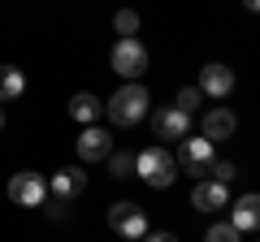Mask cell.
Here are the masks:
<instances>
[{"instance_id": "obj_1", "label": "cell", "mask_w": 260, "mask_h": 242, "mask_svg": "<svg viewBox=\"0 0 260 242\" xmlns=\"http://www.w3.org/2000/svg\"><path fill=\"white\" fill-rule=\"evenodd\" d=\"M148 104H152L148 87L143 83H126V87H117V95H113L109 104H104V112H109L113 126H139V121L148 117Z\"/></svg>"}, {"instance_id": "obj_12", "label": "cell", "mask_w": 260, "mask_h": 242, "mask_svg": "<svg viewBox=\"0 0 260 242\" xmlns=\"http://www.w3.org/2000/svg\"><path fill=\"white\" fill-rule=\"evenodd\" d=\"M234 130H239V117H234L230 108H208L204 112V139L213 143H225V139H234Z\"/></svg>"}, {"instance_id": "obj_13", "label": "cell", "mask_w": 260, "mask_h": 242, "mask_svg": "<svg viewBox=\"0 0 260 242\" xmlns=\"http://www.w3.org/2000/svg\"><path fill=\"white\" fill-rule=\"evenodd\" d=\"M230 225L239 233H251L260 225V195H243L239 204H234V212H230Z\"/></svg>"}, {"instance_id": "obj_9", "label": "cell", "mask_w": 260, "mask_h": 242, "mask_svg": "<svg viewBox=\"0 0 260 242\" xmlns=\"http://www.w3.org/2000/svg\"><path fill=\"white\" fill-rule=\"evenodd\" d=\"M152 130H156V139H165V143H182L186 130H191V117H182L178 108H156L152 112Z\"/></svg>"}, {"instance_id": "obj_2", "label": "cell", "mask_w": 260, "mask_h": 242, "mask_svg": "<svg viewBox=\"0 0 260 242\" xmlns=\"http://www.w3.org/2000/svg\"><path fill=\"white\" fill-rule=\"evenodd\" d=\"M135 173H139L152 190H169L174 177H178V165H174V156H169L165 147H143L139 156H135Z\"/></svg>"}, {"instance_id": "obj_20", "label": "cell", "mask_w": 260, "mask_h": 242, "mask_svg": "<svg viewBox=\"0 0 260 242\" xmlns=\"http://www.w3.org/2000/svg\"><path fill=\"white\" fill-rule=\"evenodd\" d=\"M208 173H213V182H217V186H230L234 177H239V169H234L230 160H213V165H208Z\"/></svg>"}, {"instance_id": "obj_4", "label": "cell", "mask_w": 260, "mask_h": 242, "mask_svg": "<svg viewBox=\"0 0 260 242\" xmlns=\"http://www.w3.org/2000/svg\"><path fill=\"white\" fill-rule=\"evenodd\" d=\"M9 199L18 208H44V199H48V182L39 173H30V169H22V173H13L9 177Z\"/></svg>"}, {"instance_id": "obj_22", "label": "cell", "mask_w": 260, "mask_h": 242, "mask_svg": "<svg viewBox=\"0 0 260 242\" xmlns=\"http://www.w3.org/2000/svg\"><path fill=\"white\" fill-rule=\"evenodd\" d=\"M48 216H52V221H61V216H65V204H61V199H56V204H48Z\"/></svg>"}, {"instance_id": "obj_19", "label": "cell", "mask_w": 260, "mask_h": 242, "mask_svg": "<svg viewBox=\"0 0 260 242\" xmlns=\"http://www.w3.org/2000/svg\"><path fill=\"white\" fill-rule=\"evenodd\" d=\"M243 233L234 229L230 221H217V225H208V233H204V242H239Z\"/></svg>"}, {"instance_id": "obj_16", "label": "cell", "mask_w": 260, "mask_h": 242, "mask_svg": "<svg viewBox=\"0 0 260 242\" xmlns=\"http://www.w3.org/2000/svg\"><path fill=\"white\" fill-rule=\"evenodd\" d=\"M200 100H204V95H200V87H182V91H178V100H174V108L182 112V117H195V112H200Z\"/></svg>"}, {"instance_id": "obj_24", "label": "cell", "mask_w": 260, "mask_h": 242, "mask_svg": "<svg viewBox=\"0 0 260 242\" xmlns=\"http://www.w3.org/2000/svg\"><path fill=\"white\" fill-rule=\"evenodd\" d=\"M0 126H5V108H0Z\"/></svg>"}, {"instance_id": "obj_7", "label": "cell", "mask_w": 260, "mask_h": 242, "mask_svg": "<svg viewBox=\"0 0 260 242\" xmlns=\"http://www.w3.org/2000/svg\"><path fill=\"white\" fill-rule=\"evenodd\" d=\"M48 190H52L61 204H70V199H78L87 190V173L78 165H65V169H56V173L48 177Z\"/></svg>"}, {"instance_id": "obj_18", "label": "cell", "mask_w": 260, "mask_h": 242, "mask_svg": "<svg viewBox=\"0 0 260 242\" xmlns=\"http://www.w3.org/2000/svg\"><path fill=\"white\" fill-rule=\"evenodd\" d=\"M109 173L113 177H130L135 173V156H130V151H109Z\"/></svg>"}, {"instance_id": "obj_3", "label": "cell", "mask_w": 260, "mask_h": 242, "mask_svg": "<svg viewBox=\"0 0 260 242\" xmlns=\"http://www.w3.org/2000/svg\"><path fill=\"white\" fill-rule=\"evenodd\" d=\"M109 61H113V74H121L126 83H139L143 69H148V48H143L139 39H117L113 52H109Z\"/></svg>"}, {"instance_id": "obj_17", "label": "cell", "mask_w": 260, "mask_h": 242, "mask_svg": "<svg viewBox=\"0 0 260 242\" xmlns=\"http://www.w3.org/2000/svg\"><path fill=\"white\" fill-rule=\"evenodd\" d=\"M113 26H117V35H121V39H135V30H139V13H135V9H117Z\"/></svg>"}, {"instance_id": "obj_10", "label": "cell", "mask_w": 260, "mask_h": 242, "mask_svg": "<svg viewBox=\"0 0 260 242\" xmlns=\"http://www.w3.org/2000/svg\"><path fill=\"white\" fill-rule=\"evenodd\" d=\"M109 151H113V134L109 130H100V126H87L83 134H78V160H109Z\"/></svg>"}, {"instance_id": "obj_11", "label": "cell", "mask_w": 260, "mask_h": 242, "mask_svg": "<svg viewBox=\"0 0 260 242\" xmlns=\"http://www.w3.org/2000/svg\"><path fill=\"white\" fill-rule=\"evenodd\" d=\"M230 204V190L217 186L213 177H195V190H191V208H200V212H217V208Z\"/></svg>"}, {"instance_id": "obj_6", "label": "cell", "mask_w": 260, "mask_h": 242, "mask_svg": "<svg viewBox=\"0 0 260 242\" xmlns=\"http://www.w3.org/2000/svg\"><path fill=\"white\" fill-rule=\"evenodd\" d=\"M109 229L135 242V238L148 233V216H143L139 204H113V208H109Z\"/></svg>"}, {"instance_id": "obj_15", "label": "cell", "mask_w": 260, "mask_h": 242, "mask_svg": "<svg viewBox=\"0 0 260 242\" xmlns=\"http://www.w3.org/2000/svg\"><path fill=\"white\" fill-rule=\"evenodd\" d=\"M22 91H26V74H22L18 65H0V104L18 100Z\"/></svg>"}, {"instance_id": "obj_23", "label": "cell", "mask_w": 260, "mask_h": 242, "mask_svg": "<svg viewBox=\"0 0 260 242\" xmlns=\"http://www.w3.org/2000/svg\"><path fill=\"white\" fill-rule=\"evenodd\" d=\"M243 5H247V9H260V0H243Z\"/></svg>"}, {"instance_id": "obj_5", "label": "cell", "mask_w": 260, "mask_h": 242, "mask_svg": "<svg viewBox=\"0 0 260 242\" xmlns=\"http://www.w3.org/2000/svg\"><path fill=\"white\" fill-rule=\"evenodd\" d=\"M217 160V151H213V143L208 139H191V134H186L182 139V147H178V156H174V165L182 169V173H208V165H213Z\"/></svg>"}, {"instance_id": "obj_21", "label": "cell", "mask_w": 260, "mask_h": 242, "mask_svg": "<svg viewBox=\"0 0 260 242\" xmlns=\"http://www.w3.org/2000/svg\"><path fill=\"white\" fill-rule=\"evenodd\" d=\"M143 242H178V238H174V233H165V229H160V233H143Z\"/></svg>"}, {"instance_id": "obj_8", "label": "cell", "mask_w": 260, "mask_h": 242, "mask_svg": "<svg viewBox=\"0 0 260 242\" xmlns=\"http://www.w3.org/2000/svg\"><path fill=\"white\" fill-rule=\"evenodd\" d=\"M200 95H213V100H225V95H234V69L221 65V61H213V65L200 69Z\"/></svg>"}, {"instance_id": "obj_14", "label": "cell", "mask_w": 260, "mask_h": 242, "mask_svg": "<svg viewBox=\"0 0 260 242\" xmlns=\"http://www.w3.org/2000/svg\"><path fill=\"white\" fill-rule=\"evenodd\" d=\"M100 112H104V104L95 100L91 91H74V95H70V117H74V121L95 126V117H100Z\"/></svg>"}]
</instances>
